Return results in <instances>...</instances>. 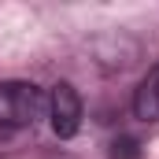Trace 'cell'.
I'll return each mask as SVG.
<instances>
[{"label":"cell","mask_w":159,"mask_h":159,"mask_svg":"<svg viewBox=\"0 0 159 159\" xmlns=\"http://www.w3.org/2000/svg\"><path fill=\"white\" fill-rule=\"evenodd\" d=\"M48 96L34 81H0V126L4 129H22L44 119Z\"/></svg>","instance_id":"6da1fadb"},{"label":"cell","mask_w":159,"mask_h":159,"mask_svg":"<svg viewBox=\"0 0 159 159\" xmlns=\"http://www.w3.org/2000/svg\"><path fill=\"white\" fill-rule=\"evenodd\" d=\"M48 119L56 137H74L81 129V96L70 81H59L52 85V96H48Z\"/></svg>","instance_id":"7a4b0ae2"},{"label":"cell","mask_w":159,"mask_h":159,"mask_svg":"<svg viewBox=\"0 0 159 159\" xmlns=\"http://www.w3.org/2000/svg\"><path fill=\"white\" fill-rule=\"evenodd\" d=\"M133 115L141 122H159V63L133 89Z\"/></svg>","instance_id":"3957f363"},{"label":"cell","mask_w":159,"mask_h":159,"mask_svg":"<svg viewBox=\"0 0 159 159\" xmlns=\"http://www.w3.org/2000/svg\"><path fill=\"white\" fill-rule=\"evenodd\" d=\"M111 159H141V144L133 137H122L111 144Z\"/></svg>","instance_id":"277c9868"}]
</instances>
